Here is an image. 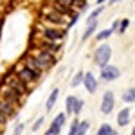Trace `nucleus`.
<instances>
[{
    "instance_id": "obj_10",
    "label": "nucleus",
    "mask_w": 135,
    "mask_h": 135,
    "mask_svg": "<svg viewBox=\"0 0 135 135\" xmlns=\"http://www.w3.org/2000/svg\"><path fill=\"white\" fill-rule=\"evenodd\" d=\"M20 63H22V65H25L27 69L34 70V72H40V74H43V72H45V70H43V67H42V65H40L38 61H36V58H34V56H32V54H31L29 51H27L25 54H23V56H22Z\"/></svg>"
},
{
    "instance_id": "obj_29",
    "label": "nucleus",
    "mask_w": 135,
    "mask_h": 135,
    "mask_svg": "<svg viewBox=\"0 0 135 135\" xmlns=\"http://www.w3.org/2000/svg\"><path fill=\"white\" fill-rule=\"evenodd\" d=\"M79 15H81V13H79V11H76L72 16L69 18V22H67V29H70V27H74V25L78 23V20H79Z\"/></svg>"
},
{
    "instance_id": "obj_32",
    "label": "nucleus",
    "mask_w": 135,
    "mask_h": 135,
    "mask_svg": "<svg viewBox=\"0 0 135 135\" xmlns=\"http://www.w3.org/2000/svg\"><path fill=\"white\" fill-rule=\"evenodd\" d=\"M74 2H76V0H51V4H61V6L72 7V9H74Z\"/></svg>"
},
{
    "instance_id": "obj_26",
    "label": "nucleus",
    "mask_w": 135,
    "mask_h": 135,
    "mask_svg": "<svg viewBox=\"0 0 135 135\" xmlns=\"http://www.w3.org/2000/svg\"><path fill=\"white\" fill-rule=\"evenodd\" d=\"M78 126H79V119L74 117L72 123L69 124V133H67V135H76V133H78Z\"/></svg>"
},
{
    "instance_id": "obj_9",
    "label": "nucleus",
    "mask_w": 135,
    "mask_h": 135,
    "mask_svg": "<svg viewBox=\"0 0 135 135\" xmlns=\"http://www.w3.org/2000/svg\"><path fill=\"white\" fill-rule=\"evenodd\" d=\"M101 114L104 115H110L112 112H114L115 108V95L112 90H106V92L103 94V97H101Z\"/></svg>"
},
{
    "instance_id": "obj_33",
    "label": "nucleus",
    "mask_w": 135,
    "mask_h": 135,
    "mask_svg": "<svg viewBox=\"0 0 135 135\" xmlns=\"http://www.w3.org/2000/svg\"><path fill=\"white\" fill-rule=\"evenodd\" d=\"M128 25H130V20H128V18H124V20H121V23H119V31H117V32H121V34H123V32H126V29H128Z\"/></svg>"
},
{
    "instance_id": "obj_37",
    "label": "nucleus",
    "mask_w": 135,
    "mask_h": 135,
    "mask_svg": "<svg viewBox=\"0 0 135 135\" xmlns=\"http://www.w3.org/2000/svg\"><path fill=\"white\" fill-rule=\"evenodd\" d=\"M110 4H117V2H121V0H108Z\"/></svg>"
},
{
    "instance_id": "obj_16",
    "label": "nucleus",
    "mask_w": 135,
    "mask_h": 135,
    "mask_svg": "<svg viewBox=\"0 0 135 135\" xmlns=\"http://www.w3.org/2000/svg\"><path fill=\"white\" fill-rule=\"evenodd\" d=\"M97 25H99V23H97V20H95V22H90V23H86V29L83 31V36H81V40H83V42L90 40L94 34L97 32Z\"/></svg>"
},
{
    "instance_id": "obj_30",
    "label": "nucleus",
    "mask_w": 135,
    "mask_h": 135,
    "mask_svg": "<svg viewBox=\"0 0 135 135\" xmlns=\"http://www.w3.org/2000/svg\"><path fill=\"white\" fill-rule=\"evenodd\" d=\"M23 132H25V124L23 123H16L15 128H13V135H23Z\"/></svg>"
},
{
    "instance_id": "obj_14",
    "label": "nucleus",
    "mask_w": 135,
    "mask_h": 135,
    "mask_svg": "<svg viewBox=\"0 0 135 135\" xmlns=\"http://www.w3.org/2000/svg\"><path fill=\"white\" fill-rule=\"evenodd\" d=\"M130 119H132V110L126 106V108H123V110L117 114V126H121V128L128 126L130 124Z\"/></svg>"
},
{
    "instance_id": "obj_36",
    "label": "nucleus",
    "mask_w": 135,
    "mask_h": 135,
    "mask_svg": "<svg viewBox=\"0 0 135 135\" xmlns=\"http://www.w3.org/2000/svg\"><path fill=\"white\" fill-rule=\"evenodd\" d=\"M104 2H108V0H97V6H103Z\"/></svg>"
},
{
    "instance_id": "obj_11",
    "label": "nucleus",
    "mask_w": 135,
    "mask_h": 135,
    "mask_svg": "<svg viewBox=\"0 0 135 135\" xmlns=\"http://www.w3.org/2000/svg\"><path fill=\"white\" fill-rule=\"evenodd\" d=\"M83 86L85 90L88 94H95L97 92V88H99V79L94 76V72H85V78H83Z\"/></svg>"
},
{
    "instance_id": "obj_15",
    "label": "nucleus",
    "mask_w": 135,
    "mask_h": 135,
    "mask_svg": "<svg viewBox=\"0 0 135 135\" xmlns=\"http://www.w3.org/2000/svg\"><path fill=\"white\" fill-rule=\"evenodd\" d=\"M58 97H60V88H52V92L49 94V97L45 101V112H52V108L58 103Z\"/></svg>"
},
{
    "instance_id": "obj_4",
    "label": "nucleus",
    "mask_w": 135,
    "mask_h": 135,
    "mask_svg": "<svg viewBox=\"0 0 135 135\" xmlns=\"http://www.w3.org/2000/svg\"><path fill=\"white\" fill-rule=\"evenodd\" d=\"M92 60L99 69H103L104 65H108L110 60H112V47H110L108 43H99V45L95 47L94 54H92Z\"/></svg>"
},
{
    "instance_id": "obj_5",
    "label": "nucleus",
    "mask_w": 135,
    "mask_h": 135,
    "mask_svg": "<svg viewBox=\"0 0 135 135\" xmlns=\"http://www.w3.org/2000/svg\"><path fill=\"white\" fill-rule=\"evenodd\" d=\"M29 52L36 58V61L43 67V70H45V72H47V70H51L52 67L58 63L56 54H52V52H49V51H43V49H32V51H29Z\"/></svg>"
},
{
    "instance_id": "obj_25",
    "label": "nucleus",
    "mask_w": 135,
    "mask_h": 135,
    "mask_svg": "<svg viewBox=\"0 0 135 135\" xmlns=\"http://www.w3.org/2000/svg\"><path fill=\"white\" fill-rule=\"evenodd\" d=\"M90 130V123L88 121H79V126H78V133L76 135H86V132Z\"/></svg>"
},
{
    "instance_id": "obj_27",
    "label": "nucleus",
    "mask_w": 135,
    "mask_h": 135,
    "mask_svg": "<svg viewBox=\"0 0 135 135\" xmlns=\"http://www.w3.org/2000/svg\"><path fill=\"white\" fill-rule=\"evenodd\" d=\"M83 106H85V101L81 97H78V101H76V106H74V117H78V115L83 112Z\"/></svg>"
},
{
    "instance_id": "obj_39",
    "label": "nucleus",
    "mask_w": 135,
    "mask_h": 135,
    "mask_svg": "<svg viewBox=\"0 0 135 135\" xmlns=\"http://www.w3.org/2000/svg\"><path fill=\"white\" fill-rule=\"evenodd\" d=\"M130 135H135V126H133V130H132V133H130Z\"/></svg>"
},
{
    "instance_id": "obj_38",
    "label": "nucleus",
    "mask_w": 135,
    "mask_h": 135,
    "mask_svg": "<svg viewBox=\"0 0 135 135\" xmlns=\"http://www.w3.org/2000/svg\"><path fill=\"white\" fill-rule=\"evenodd\" d=\"M2 7H4V0H0V11H2Z\"/></svg>"
},
{
    "instance_id": "obj_8",
    "label": "nucleus",
    "mask_w": 135,
    "mask_h": 135,
    "mask_svg": "<svg viewBox=\"0 0 135 135\" xmlns=\"http://www.w3.org/2000/svg\"><path fill=\"white\" fill-rule=\"evenodd\" d=\"M101 72H99V79L104 81V83H110V81H115L119 76H121V69L119 67H115V65H104L103 69H99Z\"/></svg>"
},
{
    "instance_id": "obj_24",
    "label": "nucleus",
    "mask_w": 135,
    "mask_h": 135,
    "mask_svg": "<svg viewBox=\"0 0 135 135\" xmlns=\"http://www.w3.org/2000/svg\"><path fill=\"white\" fill-rule=\"evenodd\" d=\"M43 123H45V117H43V115H40V117H38V119H36V121L32 123V126H31V132H32V133L40 132V130H42V126H43Z\"/></svg>"
},
{
    "instance_id": "obj_34",
    "label": "nucleus",
    "mask_w": 135,
    "mask_h": 135,
    "mask_svg": "<svg viewBox=\"0 0 135 135\" xmlns=\"http://www.w3.org/2000/svg\"><path fill=\"white\" fill-rule=\"evenodd\" d=\"M7 123H9V119H7L6 115H4L2 112H0V128H4V126L7 124Z\"/></svg>"
},
{
    "instance_id": "obj_28",
    "label": "nucleus",
    "mask_w": 135,
    "mask_h": 135,
    "mask_svg": "<svg viewBox=\"0 0 135 135\" xmlns=\"http://www.w3.org/2000/svg\"><path fill=\"white\" fill-rule=\"evenodd\" d=\"M60 133H61V128L56 126L54 123H51V126H49L47 132H45V135H60Z\"/></svg>"
},
{
    "instance_id": "obj_3",
    "label": "nucleus",
    "mask_w": 135,
    "mask_h": 135,
    "mask_svg": "<svg viewBox=\"0 0 135 135\" xmlns=\"http://www.w3.org/2000/svg\"><path fill=\"white\" fill-rule=\"evenodd\" d=\"M15 74H16L29 88H31L32 85L38 83V81L42 79V76H43V74H40V72H34V70H31V69H27V67L22 65V63H18V65L15 67Z\"/></svg>"
},
{
    "instance_id": "obj_21",
    "label": "nucleus",
    "mask_w": 135,
    "mask_h": 135,
    "mask_svg": "<svg viewBox=\"0 0 135 135\" xmlns=\"http://www.w3.org/2000/svg\"><path fill=\"white\" fill-rule=\"evenodd\" d=\"M103 11H104L103 6H97V7H95V9H94L92 13L86 16V23H90V22H95L97 18H99V16H101V13H103Z\"/></svg>"
},
{
    "instance_id": "obj_22",
    "label": "nucleus",
    "mask_w": 135,
    "mask_h": 135,
    "mask_svg": "<svg viewBox=\"0 0 135 135\" xmlns=\"http://www.w3.org/2000/svg\"><path fill=\"white\" fill-rule=\"evenodd\" d=\"M110 36H112V31H110V29H101V31L95 32V42L101 43L103 40H108Z\"/></svg>"
},
{
    "instance_id": "obj_2",
    "label": "nucleus",
    "mask_w": 135,
    "mask_h": 135,
    "mask_svg": "<svg viewBox=\"0 0 135 135\" xmlns=\"http://www.w3.org/2000/svg\"><path fill=\"white\" fill-rule=\"evenodd\" d=\"M69 29L67 27H54V25H47L40 31V38L47 40V42H56V43H63L65 36H67Z\"/></svg>"
},
{
    "instance_id": "obj_1",
    "label": "nucleus",
    "mask_w": 135,
    "mask_h": 135,
    "mask_svg": "<svg viewBox=\"0 0 135 135\" xmlns=\"http://www.w3.org/2000/svg\"><path fill=\"white\" fill-rule=\"evenodd\" d=\"M2 81H4V85H7L9 88H13V90H16L18 94H22L23 97H27V94L31 92V88L23 83V81H22L16 74H15V67H13L11 70H7V72L2 76Z\"/></svg>"
},
{
    "instance_id": "obj_12",
    "label": "nucleus",
    "mask_w": 135,
    "mask_h": 135,
    "mask_svg": "<svg viewBox=\"0 0 135 135\" xmlns=\"http://www.w3.org/2000/svg\"><path fill=\"white\" fill-rule=\"evenodd\" d=\"M0 112L11 121V119H16V115H18V108H16L15 104H11L9 101H6V99L0 97Z\"/></svg>"
},
{
    "instance_id": "obj_6",
    "label": "nucleus",
    "mask_w": 135,
    "mask_h": 135,
    "mask_svg": "<svg viewBox=\"0 0 135 135\" xmlns=\"http://www.w3.org/2000/svg\"><path fill=\"white\" fill-rule=\"evenodd\" d=\"M0 97L6 99V101H9L11 104H15L18 110H20L22 106H23V103H25V97H23L22 94H18L16 90L9 88L7 85H2V86H0Z\"/></svg>"
},
{
    "instance_id": "obj_31",
    "label": "nucleus",
    "mask_w": 135,
    "mask_h": 135,
    "mask_svg": "<svg viewBox=\"0 0 135 135\" xmlns=\"http://www.w3.org/2000/svg\"><path fill=\"white\" fill-rule=\"evenodd\" d=\"M86 6H88L86 0H76V2H74V11H79V13H81V9L86 7Z\"/></svg>"
},
{
    "instance_id": "obj_40",
    "label": "nucleus",
    "mask_w": 135,
    "mask_h": 135,
    "mask_svg": "<svg viewBox=\"0 0 135 135\" xmlns=\"http://www.w3.org/2000/svg\"><path fill=\"white\" fill-rule=\"evenodd\" d=\"M0 133H2V128H0Z\"/></svg>"
},
{
    "instance_id": "obj_18",
    "label": "nucleus",
    "mask_w": 135,
    "mask_h": 135,
    "mask_svg": "<svg viewBox=\"0 0 135 135\" xmlns=\"http://www.w3.org/2000/svg\"><path fill=\"white\" fill-rule=\"evenodd\" d=\"M95 135H119V133L115 132V128H114V126H110L108 123H103V124L97 128Z\"/></svg>"
},
{
    "instance_id": "obj_17",
    "label": "nucleus",
    "mask_w": 135,
    "mask_h": 135,
    "mask_svg": "<svg viewBox=\"0 0 135 135\" xmlns=\"http://www.w3.org/2000/svg\"><path fill=\"white\" fill-rule=\"evenodd\" d=\"M76 101H78V95H67V99H65V114L67 115H74Z\"/></svg>"
},
{
    "instance_id": "obj_20",
    "label": "nucleus",
    "mask_w": 135,
    "mask_h": 135,
    "mask_svg": "<svg viewBox=\"0 0 135 135\" xmlns=\"http://www.w3.org/2000/svg\"><path fill=\"white\" fill-rule=\"evenodd\" d=\"M121 99L124 101V103H135V86H130V88H126L123 95H121Z\"/></svg>"
},
{
    "instance_id": "obj_35",
    "label": "nucleus",
    "mask_w": 135,
    "mask_h": 135,
    "mask_svg": "<svg viewBox=\"0 0 135 135\" xmlns=\"http://www.w3.org/2000/svg\"><path fill=\"white\" fill-rule=\"evenodd\" d=\"M119 23H121V20H114V23H112V27H110V31H119Z\"/></svg>"
},
{
    "instance_id": "obj_19",
    "label": "nucleus",
    "mask_w": 135,
    "mask_h": 135,
    "mask_svg": "<svg viewBox=\"0 0 135 135\" xmlns=\"http://www.w3.org/2000/svg\"><path fill=\"white\" fill-rule=\"evenodd\" d=\"M83 78H85V72H83V70H78V72L70 78V83H69V85H70L72 88H76V86L83 85Z\"/></svg>"
},
{
    "instance_id": "obj_23",
    "label": "nucleus",
    "mask_w": 135,
    "mask_h": 135,
    "mask_svg": "<svg viewBox=\"0 0 135 135\" xmlns=\"http://www.w3.org/2000/svg\"><path fill=\"white\" fill-rule=\"evenodd\" d=\"M52 123H54L56 126H60V128H63L65 123H67V114H65V112H60V114L52 119Z\"/></svg>"
},
{
    "instance_id": "obj_7",
    "label": "nucleus",
    "mask_w": 135,
    "mask_h": 135,
    "mask_svg": "<svg viewBox=\"0 0 135 135\" xmlns=\"http://www.w3.org/2000/svg\"><path fill=\"white\" fill-rule=\"evenodd\" d=\"M42 18L45 23H49V25H54V27H61V25H65L67 27V22H69V18H65V16H61L58 11H54L49 6L47 9L42 13Z\"/></svg>"
},
{
    "instance_id": "obj_13",
    "label": "nucleus",
    "mask_w": 135,
    "mask_h": 135,
    "mask_svg": "<svg viewBox=\"0 0 135 135\" xmlns=\"http://www.w3.org/2000/svg\"><path fill=\"white\" fill-rule=\"evenodd\" d=\"M61 45L63 43H56V42H47V40H38V43H36V47L34 49H43V51H49L52 52V54H60V51H61Z\"/></svg>"
}]
</instances>
